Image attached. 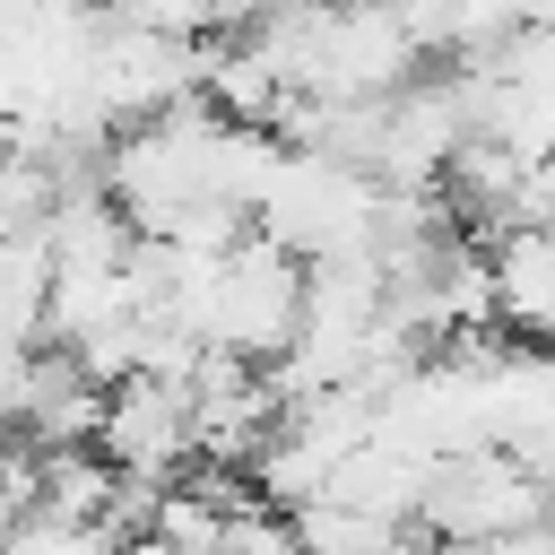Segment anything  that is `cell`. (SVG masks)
Returning <instances> with one entry per match:
<instances>
[{
  "label": "cell",
  "mask_w": 555,
  "mask_h": 555,
  "mask_svg": "<svg viewBox=\"0 0 555 555\" xmlns=\"http://www.w3.org/2000/svg\"><path fill=\"white\" fill-rule=\"evenodd\" d=\"M95 451L139 477V486H173L191 468V399L182 382H156V373H121L104 390V416H95Z\"/></svg>",
  "instance_id": "cell-3"
},
{
  "label": "cell",
  "mask_w": 555,
  "mask_h": 555,
  "mask_svg": "<svg viewBox=\"0 0 555 555\" xmlns=\"http://www.w3.org/2000/svg\"><path fill=\"white\" fill-rule=\"evenodd\" d=\"M416 520L442 546H494V538H520L529 520H546V477L503 442H468L425 468Z\"/></svg>",
  "instance_id": "cell-2"
},
{
  "label": "cell",
  "mask_w": 555,
  "mask_h": 555,
  "mask_svg": "<svg viewBox=\"0 0 555 555\" xmlns=\"http://www.w3.org/2000/svg\"><path fill=\"white\" fill-rule=\"evenodd\" d=\"M295 312H304V260L251 225L234 251H217V269L199 286V312H191V338L225 347L243 364H269L295 338Z\"/></svg>",
  "instance_id": "cell-1"
}]
</instances>
